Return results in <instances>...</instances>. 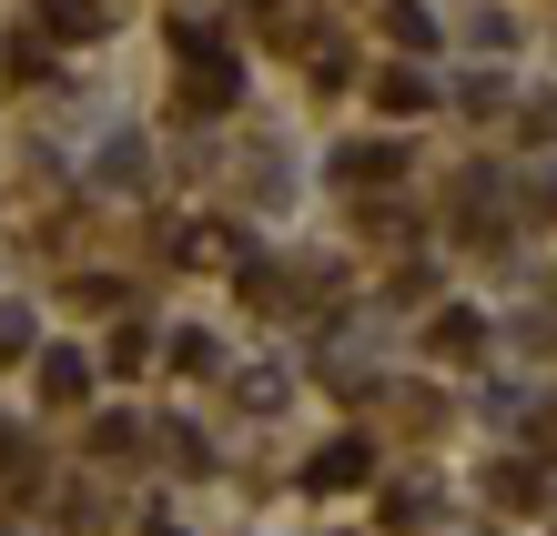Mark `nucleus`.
Here are the masks:
<instances>
[{"label": "nucleus", "instance_id": "obj_1", "mask_svg": "<svg viewBox=\"0 0 557 536\" xmlns=\"http://www.w3.org/2000/svg\"><path fill=\"white\" fill-rule=\"evenodd\" d=\"M41 21L61 41H91V30H102V0H41Z\"/></svg>", "mask_w": 557, "mask_h": 536}, {"label": "nucleus", "instance_id": "obj_2", "mask_svg": "<svg viewBox=\"0 0 557 536\" xmlns=\"http://www.w3.org/2000/svg\"><path fill=\"white\" fill-rule=\"evenodd\" d=\"M314 486H366V446H355V435H345V446H324L314 456Z\"/></svg>", "mask_w": 557, "mask_h": 536}, {"label": "nucleus", "instance_id": "obj_3", "mask_svg": "<svg viewBox=\"0 0 557 536\" xmlns=\"http://www.w3.org/2000/svg\"><path fill=\"white\" fill-rule=\"evenodd\" d=\"M193 102H203V112L234 102V61H193Z\"/></svg>", "mask_w": 557, "mask_h": 536}, {"label": "nucleus", "instance_id": "obj_4", "mask_svg": "<svg viewBox=\"0 0 557 536\" xmlns=\"http://www.w3.org/2000/svg\"><path fill=\"white\" fill-rule=\"evenodd\" d=\"M345 173H355V183H375V173H396V142H366V152H345Z\"/></svg>", "mask_w": 557, "mask_h": 536}, {"label": "nucleus", "instance_id": "obj_5", "mask_svg": "<svg viewBox=\"0 0 557 536\" xmlns=\"http://www.w3.org/2000/svg\"><path fill=\"white\" fill-rule=\"evenodd\" d=\"M152 536H173V526H152Z\"/></svg>", "mask_w": 557, "mask_h": 536}]
</instances>
